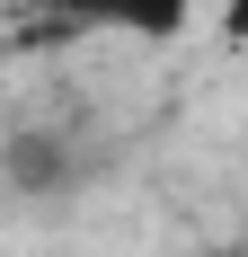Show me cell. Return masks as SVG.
I'll return each instance as SVG.
<instances>
[{
	"label": "cell",
	"instance_id": "1",
	"mask_svg": "<svg viewBox=\"0 0 248 257\" xmlns=\"http://www.w3.org/2000/svg\"><path fill=\"white\" fill-rule=\"evenodd\" d=\"M186 18H195V0H36L9 45L18 53L45 45L53 53V45H80V36H151V45H160V36H177Z\"/></svg>",
	"mask_w": 248,
	"mask_h": 257
},
{
	"label": "cell",
	"instance_id": "2",
	"mask_svg": "<svg viewBox=\"0 0 248 257\" xmlns=\"http://www.w3.org/2000/svg\"><path fill=\"white\" fill-rule=\"evenodd\" d=\"M0 169H9V186H18V195H71V186L89 178V151H80L62 124H27V133H9Z\"/></svg>",
	"mask_w": 248,
	"mask_h": 257
},
{
	"label": "cell",
	"instance_id": "3",
	"mask_svg": "<svg viewBox=\"0 0 248 257\" xmlns=\"http://www.w3.org/2000/svg\"><path fill=\"white\" fill-rule=\"evenodd\" d=\"M230 257H248V248H230Z\"/></svg>",
	"mask_w": 248,
	"mask_h": 257
}]
</instances>
